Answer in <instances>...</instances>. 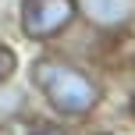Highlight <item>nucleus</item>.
<instances>
[{
	"instance_id": "obj_3",
	"label": "nucleus",
	"mask_w": 135,
	"mask_h": 135,
	"mask_svg": "<svg viewBox=\"0 0 135 135\" xmlns=\"http://www.w3.org/2000/svg\"><path fill=\"white\" fill-rule=\"evenodd\" d=\"M75 11H82L96 28H121L135 18V0H75Z\"/></svg>"
},
{
	"instance_id": "obj_1",
	"label": "nucleus",
	"mask_w": 135,
	"mask_h": 135,
	"mask_svg": "<svg viewBox=\"0 0 135 135\" xmlns=\"http://www.w3.org/2000/svg\"><path fill=\"white\" fill-rule=\"evenodd\" d=\"M32 82L46 103L64 117H85L100 107V85L89 78L82 68L61 61V57H39L32 64Z\"/></svg>"
},
{
	"instance_id": "obj_6",
	"label": "nucleus",
	"mask_w": 135,
	"mask_h": 135,
	"mask_svg": "<svg viewBox=\"0 0 135 135\" xmlns=\"http://www.w3.org/2000/svg\"><path fill=\"white\" fill-rule=\"evenodd\" d=\"M132 110H135V100H132Z\"/></svg>"
},
{
	"instance_id": "obj_5",
	"label": "nucleus",
	"mask_w": 135,
	"mask_h": 135,
	"mask_svg": "<svg viewBox=\"0 0 135 135\" xmlns=\"http://www.w3.org/2000/svg\"><path fill=\"white\" fill-rule=\"evenodd\" d=\"M32 135H61V128H36Z\"/></svg>"
},
{
	"instance_id": "obj_4",
	"label": "nucleus",
	"mask_w": 135,
	"mask_h": 135,
	"mask_svg": "<svg viewBox=\"0 0 135 135\" xmlns=\"http://www.w3.org/2000/svg\"><path fill=\"white\" fill-rule=\"evenodd\" d=\"M11 75H14V50L0 43V85H4Z\"/></svg>"
},
{
	"instance_id": "obj_2",
	"label": "nucleus",
	"mask_w": 135,
	"mask_h": 135,
	"mask_svg": "<svg viewBox=\"0 0 135 135\" xmlns=\"http://www.w3.org/2000/svg\"><path fill=\"white\" fill-rule=\"evenodd\" d=\"M75 0H25L18 21L28 39H54L75 21Z\"/></svg>"
}]
</instances>
